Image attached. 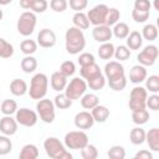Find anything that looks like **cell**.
<instances>
[{
  "mask_svg": "<svg viewBox=\"0 0 159 159\" xmlns=\"http://www.w3.org/2000/svg\"><path fill=\"white\" fill-rule=\"evenodd\" d=\"M81 157L83 159H96L98 157V150L96 148V145L93 144H87L81 149Z\"/></svg>",
  "mask_w": 159,
  "mask_h": 159,
  "instance_id": "cell-40",
  "label": "cell"
},
{
  "mask_svg": "<svg viewBox=\"0 0 159 159\" xmlns=\"http://www.w3.org/2000/svg\"><path fill=\"white\" fill-rule=\"evenodd\" d=\"M120 19V12L118 9L116 7H109L108 9V12H107V16H106V22L104 25L107 26H113L114 24H117Z\"/></svg>",
  "mask_w": 159,
  "mask_h": 159,
  "instance_id": "cell-38",
  "label": "cell"
},
{
  "mask_svg": "<svg viewBox=\"0 0 159 159\" xmlns=\"http://www.w3.org/2000/svg\"><path fill=\"white\" fill-rule=\"evenodd\" d=\"M48 88V78L45 73H36L30 82V89H27L32 99H41L46 96Z\"/></svg>",
  "mask_w": 159,
  "mask_h": 159,
  "instance_id": "cell-3",
  "label": "cell"
},
{
  "mask_svg": "<svg viewBox=\"0 0 159 159\" xmlns=\"http://www.w3.org/2000/svg\"><path fill=\"white\" fill-rule=\"evenodd\" d=\"M113 56H114L116 60H118V61H125V60H128V58L130 57V50H129L127 46L120 45V46H118L117 48H114V55H113Z\"/></svg>",
  "mask_w": 159,
  "mask_h": 159,
  "instance_id": "cell-43",
  "label": "cell"
},
{
  "mask_svg": "<svg viewBox=\"0 0 159 159\" xmlns=\"http://www.w3.org/2000/svg\"><path fill=\"white\" fill-rule=\"evenodd\" d=\"M93 62H94V56L92 53H89V52H83L78 57V63H80L81 67L82 66H88V65H91Z\"/></svg>",
  "mask_w": 159,
  "mask_h": 159,
  "instance_id": "cell-50",
  "label": "cell"
},
{
  "mask_svg": "<svg viewBox=\"0 0 159 159\" xmlns=\"http://www.w3.org/2000/svg\"><path fill=\"white\" fill-rule=\"evenodd\" d=\"M27 83L24 81V80H20V78H15L11 81L10 83V92L16 96V97H21L24 94L27 93Z\"/></svg>",
  "mask_w": 159,
  "mask_h": 159,
  "instance_id": "cell-20",
  "label": "cell"
},
{
  "mask_svg": "<svg viewBox=\"0 0 159 159\" xmlns=\"http://www.w3.org/2000/svg\"><path fill=\"white\" fill-rule=\"evenodd\" d=\"M135 159H153V154L149 152V150H145V149H142L139 150L135 155H134Z\"/></svg>",
  "mask_w": 159,
  "mask_h": 159,
  "instance_id": "cell-53",
  "label": "cell"
},
{
  "mask_svg": "<svg viewBox=\"0 0 159 159\" xmlns=\"http://www.w3.org/2000/svg\"><path fill=\"white\" fill-rule=\"evenodd\" d=\"M36 22H37V19H36L35 12L24 11L19 16V20H17V24H16L17 32L22 36H30L35 31Z\"/></svg>",
  "mask_w": 159,
  "mask_h": 159,
  "instance_id": "cell-4",
  "label": "cell"
},
{
  "mask_svg": "<svg viewBox=\"0 0 159 159\" xmlns=\"http://www.w3.org/2000/svg\"><path fill=\"white\" fill-rule=\"evenodd\" d=\"M60 72L66 77H71L76 72V66H75V63L72 61H65L60 66Z\"/></svg>",
  "mask_w": 159,
  "mask_h": 159,
  "instance_id": "cell-44",
  "label": "cell"
},
{
  "mask_svg": "<svg viewBox=\"0 0 159 159\" xmlns=\"http://www.w3.org/2000/svg\"><path fill=\"white\" fill-rule=\"evenodd\" d=\"M36 68H37V60L34 56L27 55V56H25L22 58V61H21V70L25 73H32Z\"/></svg>",
  "mask_w": 159,
  "mask_h": 159,
  "instance_id": "cell-29",
  "label": "cell"
},
{
  "mask_svg": "<svg viewBox=\"0 0 159 159\" xmlns=\"http://www.w3.org/2000/svg\"><path fill=\"white\" fill-rule=\"evenodd\" d=\"M92 36L97 42L103 43V42H108L112 39L113 34H112L111 26H107V25L103 24V25L94 26V29L92 30Z\"/></svg>",
  "mask_w": 159,
  "mask_h": 159,
  "instance_id": "cell-14",
  "label": "cell"
},
{
  "mask_svg": "<svg viewBox=\"0 0 159 159\" xmlns=\"http://www.w3.org/2000/svg\"><path fill=\"white\" fill-rule=\"evenodd\" d=\"M127 40V47L129 50H139L143 45V37L139 31H132L125 37Z\"/></svg>",
  "mask_w": 159,
  "mask_h": 159,
  "instance_id": "cell-21",
  "label": "cell"
},
{
  "mask_svg": "<svg viewBox=\"0 0 159 159\" xmlns=\"http://www.w3.org/2000/svg\"><path fill=\"white\" fill-rule=\"evenodd\" d=\"M43 149L51 159H72V154L56 137H48L43 142Z\"/></svg>",
  "mask_w": 159,
  "mask_h": 159,
  "instance_id": "cell-2",
  "label": "cell"
},
{
  "mask_svg": "<svg viewBox=\"0 0 159 159\" xmlns=\"http://www.w3.org/2000/svg\"><path fill=\"white\" fill-rule=\"evenodd\" d=\"M152 7V4L149 0H135L134 1V9L140 11H149Z\"/></svg>",
  "mask_w": 159,
  "mask_h": 159,
  "instance_id": "cell-52",
  "label": "cell"
},
{
  "mask_svg": "<svg viewBox=\"0 0 159 159\" xmlns=\"http://www.w3.org/2000/svg\"><path fill=\"white\" fill-rule=\"evenodd\" d=\"M55 104L51 99L47 98H41L39 99L37 104H36V109H37V116L40 117V119L45 123H52L55 120L56 113H55Z\"/></svg>",
  "mask_w": 159,
  "mask_h": 159,
  "instance_id": "cell-7",
  "label": "cell"
},
{
  "mask_svg": "<svg viewBox=\"0 0 159 159\" xmlns=\"http://www.w3.org/2000/svg\"><path fill=\"white\" fill-rule=\"evenodd\" d=\"M91 114L94 119V122H98V123H104L108 117H109V109L106 107V106H101V104H97L96 107H93L91 109Z\"/></svg>",
  "mask_w": 159,
  "mask_h": 159,
  "instance_id": "cell-22",
  "label": "cell"
},
{
  "mask_svg": "<svg viewBox=\"0 0 159 159\" xmlns=\"http://www.w3.org/2000/svg\"><path fill=\"white\" fill-rule=\"evenodd\" d=\"M72 22H73V26L81 29V30H87L89 27V21H88L87 14H84L82 11H76V14L72 17Z\"/></svg>",
  "mask_w": 159,
  "mask_h": 159,
  "instance_id": "cell-26",
  "label": "cell"
},
{
  "mask_svg": "<svg viewBox=\"0 0 159 159\" xmlns=\"http://www.w3.org/2000/svg\"><path fill=\"white\" fill-rule=\"evenodd\" d=\"M142 37L148 41H154L158 37V27L154 24H147L142 30Z\"/></svg>",
  "mask_w": 159,
  "mask_h": 159,
  "instance_id": "cell-31",
  "label": "cell"
},
{
  "mask_svg": "<svg viewBox=\"0 0 159 159\" xmlns=\"http://www.w3.org/2000/svg\"><path fill=\"white\" fill-rule=\"evenodd\" d=\"M94 124V119L92 117V114L87 111H82V112H78L76 116H75V125L78 128V129H82V130H86V129H89L92 128Z\"/></svg>",
  "mask_w": 159,
  "mask_h": 159,
  "instance_id": "cell-15",
  "label": "cell"
},
{
  "mask_svg": "<svg viewBox=\"0 0 159 159\" xmlns=\"http://www.w3.org/2000/svg\"><path fill=\"white\" fill-rule=\"evenodd\" d=\"M15 119L20 125L24 127H34L37 120H39V116L35 111L29 109V108H17L16 113H15Z\"/></svg>",
  "mask_w": 159,
  "mask_h": 159,
  "instance_id": "cell-9",
  "label": "cell"
},
{
  "mask_svg": "<svg viewBox=\"0 0 159 159\" xmlns=\"http://www.w3.org/2000/svg\"><path fill=\"white\" fill-rule=\"evenodd\" d=\"M53 104H55V107H57V108H60V109H66V108H70V107L72 106V101H71L65 93H61V92H60V93L55 97Z\"/></svg>",
  "mask_w": 159,
  "mask_h": 159,
  "instance_id": "cell-35",
  "label": "cell"
},
{
  "mask_svg": "<svg viewBox=\"0 0 159 159\" xmlns=\"http://www.w3.org/2000/svg\"><path fill=\"white\" fill-rule=\"evenodd\" d=\"M112 34H113L117 39L123 40V39H125V37L128 36V34H129V26H128L125 22H120V21H119V22H117V24L113 25Z\"/></svg>",
  "mask_w": 159,
  "mask_h": 159,
  "instance_id": "cell-30",
  "label": "cell"
},
{
  "mask_svg": "<svg viewBox=\"0 0 159 159\" xmlns=\"http://www.w3.org/2000/svg\"><path fill=\"white\" fill-rule=\"evenodd\" d=\"M20 50L24 55H32L36 52L37 50V42L34 41V40H24L21 43H20Z\"/></svg>",
  "mask_w": 159,
  "mask_h": 159,
  "instance_id": "cell-36",
  "label": "cell"
},
{
  "mask_svg": "<svg viewBox=\"0 0 159 159\" xmlns=\"http://www.w3.org/2000/svg\"><path fill=\"white\" fill-rule=\"evenodd\" d=\"M103 70H104V77L108 81L117 80V78H120V77L125 76L124 67H123L122 63H119V61H109V62H107Z\"/></svg>",
  "mask_w": 159,
  "mask_h": 159,
  "instance_id": "cell-12",
  "label": "cell"
},
{
  "mask_svg": "<svg viewBox=\"0 0 159 159\" xmlns=\"http://www.w3.org/2000/svg\"><path fill=\"white\" fill-rule=\"evenodd\" d=\"M11 150H12L11 139L7 135H5V134L0 135V155H6Z\"/></svg>",
  "mask_w": 159,
  "mask_h": 159,
  "instance_id": "cell-41",
  "label": "cell"
},
{
  "mask_svg": "<svg viewBox=\"0 0 159 159\" xmlns=\"http://www.w3.org/2000/svg\"><path fill=\"white\" fill-rule=\"evenodd\" d=\"M39 157V149L35 144H25L19 154L20 159H36Z\"/></svg>",
  "mask_w": 159,
  "mask_h": 159,
  "instance_id": "cell-24",
  "label": "cell"
},
{
  "mask_svg": "<svg viewBox=\"0 0 159 159\" xmlns=\"http://www.w3.org/2000/svg\"><path fill=\"white\" fill-rule=\"evenodd\" d=\"M158 2H159V0H154V9L159 11V4Z\"/></svg>",
  "mask_w": 159,
  "mask_h": 159,
  "instance_id": "cell-56",
  "label": "cell"
},
{
  "mask_svg": "<svg viewBox=\"0 0 159 159\" xmlns=\"http://www.w3.org/2000/svg\"><path fill=\"white\" fill-rule=\"evenodd\" d=\"M32 2H34V0H20V6L25 10H29V9H31Z\"/></svg>",
  "mask_w": 159,
  "mask_h": 159,
  "instance_id": "cell-54",
  "label": "cell"
},
{
  "mask_svg": "<svg viewBox=\"0 0 159 159\" xmlns=\"http://www.w3.org/2000/svg\"><path fill=\"white\" fill-rule=\"evenodd\" d=\"M107 155L111 159H124L125 158V150L122 145H113L107 152Z\"/></svg>",
  "mask_w": 159,
  "mask_h": 159,
  "instance_id": "cell-42",
  "label": "cell"
},
{
  "mask_svg": "<svg viewBox=\"0 0 159 159\" xmlns=\"http://www.w3.org/2000/svg\"><path fill=\"white\" fill-rule=\"evenodd\" d=\"M65 43H66V51L70 55L80 53L86 46V37L83 31L76 26L68 27L65 34Z\"/></svg>",
  "mask_w": 159,
  "mask_h": 159,
  "instance_id": "cell-1",
  "label": "cell"
},
{
  "mask_svg": "<svg viewBox=\"0 0 159 159\" xmlns=\"http://www.w3.org/2000/svg\"><path fill=\"white\" fill-rule=\"evenodd\" d=\"M147 97H148V91L144 87L137 86L130 91L129 94V109L133 111H139V109H144L147 108L145 102H147Z\"/></svg>",
  "mask_w": 159,
  "mask_h": 159,
  "instance_id": "cell-8",
  "label": "cell"
},
{
  "mask_svg": "<svg viewBox=\"0 0 159 159\" xmlns=\"http://www.w3.org/2000/svg\"><path fill=\"white\" fill-rule=\"evenodd\" d=\"M88 0H70V7L75 11H82L87 7Z\"/></svg>",
  "mask_w": 159,
  "mask_h": 159,
  "instance_id": "cell-51",
  "label": "cell"
},
{
  "mask_svg": "<svg viewBox=\"0 0 159 159\" xmlns=\"http://www.w3.org/2000/svg\"><path fill=\"white\" fill-rule=\"evenodd\" d=\"M14 55V46L7 42L5 39L0 37V57L9 58Z\"/></svg>",
  "mask_w": 159,
  "mask_h": 159,
  "instance_id": "cell-37",
  "label": "cell"
},
{
  "mask_svg": "<svg viewBox=\"0 0 159 159\" xmlns=\"http://www.w3.org/2000/svg\"><path fill=\"white\" fill-rule=\"evenodd\" d=\"M11 2H12V0H0V5H2V6L9 5V4H11Z\"/></svg>",
  "mask_w": 159,
  "mask_h": 159,
  "instance_id": "cell-55",
  "label": "cell"
},
{
  "mask_svg": "<svg viewBox=\"0 0 159 159\" xmlns=\"http://www.w3.org/2000/svg\"><path fill=\"white\" fill-rule=\"evenodd\" d=\"M158 53H159V50L155 45H148L144 47V50H142L137 58H138V62L139 65L147 67V66H153L158 58Z\"/></svg>",
  "mask_w": 159,
  "mask_h": 159,
  "instance_id": "cell-11",
  "label": "cell"
},
{
  "mask_svg": "<svg viewBox=\"0 0 159 159\" xmlns=\"http://www.w3.org/2000/svg\"><path fill=\"white\" fill-rule=\"evenodd\" d=\"M99 73H102V71H101L99 66H98L96 62H93V63H91V65H88V66H82L81 70H80L81 77H82L83 80H86V81H88V80H91V78L98 76Z\"/></svg>",
  "mask_w": 159,
  "mask_h": 159,
  "instance_id": "cell-19",
  "label": "cell"
},
{
  "mask_svg": "<svg viewBox=\"0 0 159 159\" xmlns=\"http://www.w3.org/2000/svg\"><path fill=\"white\" fill-rule=\"evenodd\" d=\"M68 6L67 0H51L50 7L56 12H63Z\"/></svg>",
  "mask_w": 159,
  "mask_h": 159,
  "instance_id": "cell-48",
  "label": "cell"
},
{
  "mask_svg": "<svg viewBox=\"0 0 159 159\" xmlns=\"http://www.w3.org/2000/svg\"><path fill=\"white\" fill-rule=\"evenodd\" d=\"M129 140L134 145H140L145 142V130L140 127H135L129 133Z\"/></svg>",
  "mask_w": 159,
  "mask_h": 159,
  "instance_id": "cell-25",
  "label": "cell"
},
{
  "mask_svg": "<svg viewBox=\"0 0 159 159\" xmlns=\"http://www.w3.org/2000/svg\"><path fill=\"white\" fill-rule=\"evenodd\" d=\"M114 45L112 42H103L99 47H98V56L102 60H111L114 55Z\"/></svg>",
  "mask_w": 159,
  "mask_h": 159,
  "instance_id": "cell-28",
  "label": "cell"
},
{
  "mask_svg": "<svg viewBox=\"0 0 159 159\" xmlns=\"http://www.w3.org/2000/svg\"><path fill=\"white\" fill-rule=\"evenodd\" d=\"M81 106L84 109H92L97 104H99V98L94 93H84L81 98Z\"/></svg>",
  "mask_w": 159,
  "mask_h": 159,
  "instance_id": "cell-27",
  "label": "cell"
},
{
  "mask_svg": "<svg viewBox=\"0 0 159 159\" xmlns=\"http://www.w3.org/2000/svg\"><path fill=\"white\" fill-rule=\"evenodd\" d=\"M108 6L106 4H98L96 6H93L88 12H87V17L89 24H92L93 26L97 25H103L106 22V16L108 12Z\"/></svg>",
  "mask_w": 159,
  "mask_h": 159,
  "instance_id": "cell-10",
  "label": "cell"
},
{
  "mask_svg": "<svg viewBox=\"0 0 159 159\" xmlns=\"http://www.w3.org/2000/svg\"><path fill=\"white\" fill-rule=\"evenodd\" d=\"M17 125L19 123L11 116H4L0 119V132L7 137L14 135L17 132Z\"/></svg>",
  "mask_w": 159,
  "mask_h": 159,
  "instance_id": "cell-16",
  "label": "cell"
},
{
  "mask_svg": "<svg viewBox=\"0 0 159 159\" xmlns=\"http://www.w3.org/2000/svg\"><path fill=\"white\" fill-rule=\"evenodd\" d=\"M50 84H51L52 89H55L56 92H61V91L65 89V87L67 84V77L63 76L60 71H56L51 75Z\"/></svg>",
  "mask_w": 159,
  "mask_h": 159,
  "instance_id": "cell-18",
  "label": "cell"
},
{
  "mask_svg": "<svg viewBox=\"0 0 159 159\" xmlns=\"http://www.w3.org/2000/svg\"><path fill=\"white\" fill-rule=\"evenodd\" d=\"M147 68L142 65H135L130 68V72H129V81L134 84H139L142 83L143 81H145L147 78Z\"/></svg>",
  "mask_w": 159,
  "mask_h": 159,
  "instance_id": "cell-17",
  "label": "cell"
},
{
  "mask_svg": "<svg viewBox=\"0 0 159 159\" xmlns=\"http://www.w3.org/2000/svg\"><path fill=\"white\" fill-rule=\"evenodd\" d=\"M108 84L113 91H123L127 86V78H125V76H123L120 78L108 81Z\"/></svg>",
  "mask_w": 159,
  "mask_h": 159,
  "instance_id": "cell-45",
  "label": "cell"
},
{
  "mask_svg": "<svg viewBox=\"0 0 159 159\" xmlns=\"http://www.w3.org/2000/svg\"><path fill=\"white\" fill-rule=\"evenodd\" d=\"M149 112L144 108V109H139V111H133L132 112V119L133 123H135L137 125H142L145 124L149 120Z\"/></svg>",
  "mask_w": 159,
  "mask_h": 159,
  "instance_id": "cell-33",
  "label": "cell"
},
{
  "mask_svg": "<svg viewBox=\"0 0 159 159\" xmlns=\"http://www.w3.org/2000/svg\"><path fill=\"white\" fill-rule=\"evenodd\" d=\"M0 111L5 116L15 114L16 111H17V103L14 99H4L0 103Z\"/></svg>",
  "mask_w": 159,
  "mask_h": 159,
  "instance_id": "cell-32",
  "label": "cell"
},
{
  "mask_svg": "<svg viewBox=\"0 0 159 159\" xmlns=\"http://www.w3.org/2000/svg\"><path fill=\"white\" fill-rule=\"evenodd\" d=\"M87 91V82L83 78L75 77L70 81V83L66 84L65 87V94L71 99H80Z\"/></svg>",
  "mask_w": 159,
  "mask_h": 159,
  "instance_id": "cell-6",
  "label": "cell"
},
{
  "mask_svg": "<svg viewBox=\"0 0 159 159\" xmlns=\"http://www.w3.org/2000/svg\"><path fill=\"white\" fill-rule=\"evenodd\" d=\"M56 43V34L50 29H42L40 30L37 35V45H40L43 48L53 47Z\"/></svg>",
  "mask_w": 159,
  "mask_h": 159,
  "instance_id": "cell-13",
  "label": "cell"
},
{
  "mask_svg": "<svg viewBox=\"0 0 159 159\" xmlns=\"http://www.w3.org/2000/svg\"><path fill=\"white\" fill-rule=\"evenodd\" d=\"M132 17L135 22L138 24H142V22H145L148 19H149V11H140V10H137V9H133L132 11Z\"/></svg>",
  "mask_w": 159,
  "mask_h": 159,
  "instance_id": "cell-46",
  "label": "cell"
},
{
  "mask_svg": "<svg viewBox=\"0 0 159 159\" xmlns=\"http://www.w3.org/2000/svg\"><path fill=\"white\" fill-rule=\"evenodd\" d=\"M63 144L67 149H82L88 144V135L81 130H71L66 133L63 138Z\"/></svg>",
  "mask_w": 159,
  "mask_h": 159,
  "instance_id": "cell-5",
  "label": "cell"
},
{
  "mask_svg": "<svg viewBox=\"0 0 159 159\" xmlns=\"http://www.w3.org/2000/svg\"><path fill=\"white\" fill-rule=\"evenodd\" d=\"M145 106L152 111H158L159 109V96L157 93H153L152 96L147 97Z\"/></svg>",
  "mask_w": 159,
  "mask_h": 159,
  "instance_id": "cell-49",
  "label": "cell"
},
{
  "mask_svg": "<svg viewBox=\"0 0 159 159\" xmlns=\"http://www.w3.org/2000/svg\"><path fill=\"white\" fill-rule=\"evenodd\" d=\"M145 142L153 152L159 150V129L157 127L149 129V132L145 133Z\"/></svg>",
  "mask_w": 159,
  "mask_h": 159,
  "instance_id": "cell-23",
  "label": "cell"
},
{
  "mask_svg": "<svg viewBox=\"0 0 159 159\" xmlns=\"http://www.w3.org/2000/svg\"><path fill=\"white\" fill-rule=\"evenodd\" d=\"M47 6H48V4H47L46 0H34L31 10L35 14H42L47 10Z\"/></svg>",
  "mask_w": 159,
  "mask_h": 159,
  "instance_id": "cell-47",
  "label": "cell"
},
{
  "mask_svg": "<svg viewBox=\"0 0 159 159\" xmlns=\"http://www.w3.org/2000/svg\"><path fill=\"white\" fill-rule=\"evenodd\" d=\"M106 86V77L103 73H99L98 76L91 78L87 81V87H89L93 91H99Z\"/></svg>",
  "mask_w": 159,
  "mask_h": 159,
  "instance_id": "cell-34",
  "label": "cell"
},
{
  "mask_svg": "<svg viewBox=\"0 0 159 159\" xmlns=\"http://www.w3.org/2000/svg\"><path fill=\"white\" fill-rule=\"evenodd\" d=\"M2 16H4V14H2V10L0 9V21L2 20Z\"/></svg>",
  "mask_w": 159,
  "mask_h": 159,
  "instance_id": "cell-57",
  "label": "cell"
},
{
  "mask_svg": "<svg viewBox=\"0 0 159 159\" xmlns=\"http://www.w3.org/2000/svg\"><path fill=\"white\" fill-rule=\"evenodd\" d=\"M145 89L152 93L159 92V76L152 75L148 78H145Z\"/></svg>",
  "mask_w": 159,
  "mask_h": 159,
  "instance_id": "cell-39",
  "label": "cell"
}]
</instances>
